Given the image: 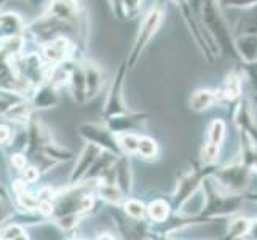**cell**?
I'll list each match as a JSON object with an SVG mask.
<instances>
[{"label": "cell", "instance_id": "obj_1", "mask_svg": "<svg viewBox=\"0 0 257 240\" xmlns=\"http://www.w3.org/2000/svg\"><path fill=\"white\" fill-rule=\"evenodd\" d=\"M201 12H203V20L206 23L208 31L214 35V39L217 40L220 48L230 53V56L238 58L232 32L228 29L225 18L219 10V0H203Z\"/></svg>", "mask_w": 257, "mask_h": 240}, {"label": "cell", "instance_id": "obj_2", "mask_svg": "<svg viewBox=\"0 0 257 240\" xmlns=\"http://www.w3.org/2000/svg\"><path fill=\"white\" fill-rule=\"evenodd\" d=\"M206 195L208 205L203 210V215L206 216H228L240 210L243 203V194L230 192L224 188L220 192L216 188V183H206Z\"/></svg>", "mask_w": 257, "mask_h": 240}, {"label": "cell", "instance_id": "obj_3", "mask_svg": "<svg viewBox=\"0 0 257 240\" xmlns=\"http://www.w3.org/2000/svg\"><path fill=\"white\" fill-rule=\"evenodd\" d=\"M251 176H252V167L244 164L243 160L238 164L225 165L214 173V178L222 188L236 194H243L249 188Z\"/></svg>", "mask_w": 257, "mask_h": 240}, {"label": "cell", "instance_id": "obj_4", "mask_svg": "<svg viewBox=\"0 0 257 240\" xmlns=\"http://www.w3.org/2000/svg\"><path fill=\"white\" fill-rule=\"evenodd\" d=\"M225 136V123L222 120H214L211 123L208 131V141L203 147V162L206 165L214 164L219 157V149L222 146V141Z\"/></svg>", "mask_w": 257, "mask_h": 240}, {"label": "cell", "instance_id": "obj_5", "mask_svg": "<svg viewBox=\"0 0 257 240\" xmlns=\"http://www.w3.org/2000/svg\"><path fill=\"white\" fill-rule=\"evenodd\" d=\"M235 50L246 64L257 61V34H243L235 39Z\"/></svg>", "mask_w": 257, "mask_h": 240}, {"label": "cell", "instance_id": "obj_6", "mask_svg": "<svg viewBox=\"0 0 257 240\" xmlns=\"http://www.w3.org/2000/svg\"><path fill=\"white\" fill-rule=\"evenodd\" d=\"M241 96V78L236 72H232L227 77V82L220 92H216V100L235 101Z\"/></svg>", "mask_w": 257, "mask_h": 240}, {"label": "cell", "instance_id": "obj_7", "mask_svg": "<svg viewBox=\"0 0 257 240\" xmlns=\"http://www.w3.org/2000/svg\"><path fill=\"white\" fill-rule=\"evenodd\" d=\"M162 18H163V13L160 10H154L146 18L143 28H141V34H139V39H138V47H144L146 45L147 40L150 39V35H152L157 31L158 26H160Z\"/></svg>", "mask_w": 257, "mask_h": 240}, {"label": "cell", "instance_id": "obj_8", "mask_svg": "<svg viewBox=\"0 0 257 240\" xmlns=\"http://www.w3.org/2000/svg\"><path fill=\"white\" fill-rule=\"evenodd\" d=\"M217 100H216V92H211L208 90V88H205V90H198L195 92L190 98V106L193 111L197 112H203L209 109L212 104H214Z\"/></svg>", "mask_w": 257, "mask_h": 240}, {"label": "cell", "instance_id": "obj_9", "mask_svg": "<svg viewBox=\"0 0 257 240\" xmlns=\"http://www.w3.org/2000/svg\"><path fill=\"white\" fill-rule=\"evenodd\" d=\"M203 176H206V173H192L187 178H184L182 183L179 184L177 200L184 202V200H187L192 194H195V191H197V188L200 186V181L203 180Z\"/></svg>", "mask_w": 257, "mask_h": 240}, {"label": "cell", "instance_id": "obj_10", "mask_svg": "<svg viewBox=\"0 0 257 240\" xmlns=\"http://www.w3.org/2000/svg\"><path fill=\"white\" fill-rule=\"evenodd\" d=\"M249 223H251V219H247L244 216L233 218L228 223V229H227L228 237L230 238H244L247 229H249Z\"/></svg>", "mask_w": 257, "mask_h": 240}, {"label": "cell", "instance_id": "obj_11", "mask_svg": "<svg viewBox=\"0 0 257 240\" xmlns=\"http://www.w3.org/2000/svg\"><path fill=\"white\" fill-rule=\"evenodd\" d=\"M69 42L67 40H56L53 42L50 47L45 48V56L51 61H59L64 59L66 55L69 53Z\"/></svg>", "mask_w": 257, "mask_h": 240}, {"label": "cell", "instance_id": "obj_12", "mask_svg": "<svg viewBox=\"0 0 257 240\" xmlns=\"http://www.w3.org/2000/svg\"><path fill=\"white\" fill-rule=\"evenodd\" d=\"M147 211H149V216L154 221H165L168 218V213H170V207H168V203L163 200H155L149 205Z\"/></svg>", "mask_w": 257, "mask_h": 240}, {"label": "cell", "instance_id": "obj_13", "mask_svg": "<svg viewBox=\"0 0 257 240\" xmlns=\"http://www.w3.org/2000/svg\"><path fill=\"white\" fill-rule=\"evenodd\" d=\"M157 143L154 139H150V138H139V143H138V152L146 157V158H150V157H154L157 155Z\"/></svg>", "mask_w": 257, "mask_h": 240}, {"label": "cell", "instance_id": "obj_14", "mask_svg": "<svg viewBox=\"0 0 257 240\" xmlns=\"http://www.w3.org/2000/svg\"><path fill=\"white\" fill-rule=\"evenodd\" d=\"M126 213L133 218H141V216H144L146 207H144V203L139 200H130L126 203Z\"/></svg>", "mask_w": 257, "mask_h": 240}, {"label": "cell", "instance_id": "obj_15", "mask_svg": "<svg viewBox=\"0 0 257 240\" xmlns=\"http://www.w3.org/2000/svg\"><path fill=\"white\" fill-rule=\"evenodd\" d=\"M138 143H139V138H136L135 135H125L123 138H120V146L125 150H128V152L138 150Z\"/></svg>", "mask_w": 257, "mask_h": 240}, {"label": "cell", "instance_id": "obj_16", "mask_svg": "<svg viewBox=\"0 0 257 240\" xmlns=\"http://www.w3.org/2000/svg\"><path fill=\"white\" fill-rule=\"evenodd\" d=\"M219 2H222L228 7H236V8H247V7H252V5H257V0H219Z\"/></svg>", "mask_w": 257, "mask_h": 240}, {"label": "cell", "instance_id": "obj_17", "mask_svg": "<svg viewBox=\"0 0 257 240\" xmlns=\"http://www.w3.org/2000/svg\"><path fill=\"white\" fill-rule=\"evenodd\" d=\"M2 238H26L24 235V230L21 227H18V226H13L10 229H7L2 232V235H0Z\"/></svg>", "mask_w": 257, "mask_h": 240}, {"label": "cell", "instance_id": "obj_18", "mask_svg": "<svg viewBox=\"0 0 257 240\" xmlns=\"http://www.w3.org/2000/svg\"><path fill=\"white\" fill-rule=\"evenodd\" d=\"M20 200H21V203L23 205H26V208H34V207H37L39 203H37V200H35L31 194H20Z\"/></svg>", "mask_w": 257, "mask_h": 240}, {"label": "cell", "instance_id": "obj_19", "mask_svg": "<svg viewBox=\"0 0 257 240\" xmlns=\"http://www.w3.org/2000/svg\"><path fill=\"white\" fill-rule=\"evenodd\" d=\"M24 180L29 181V183H34L35 180H39V170H37V168H34V167L26 168V170H24Z\"/></svg>", "mask_w": 257, "mask_h": 240}, {"label": "cell", "instance_id": "obj_20", "mask_svg": "<svg viewBox=\"0 0 257 240\" xmlns=\"http://www.w3.org/2000/svg\"><path fill=\"white\" fill-rule=\"evenodd\" d=\"M244 238H255L257 240V219H252L249 223V229H247Z\"/></svg>", "mask_w": 257, "mask_h": 240}, {"label": "cell", "instance_id": "obj_21", "mask_svg": "<svg viewBox=\"0 0 257 240\" xmlns=\"http://www.w3.org/2000/svg\"><path fill=\"white\" fill-rule=\"evenodd\" d=\"M12 164H13V167L15 168H18V170H23V168L26 167V157H23V155H13V158H12Z\"/></svg>", "mask_w": 257, "mask_h": 240}, {"label": "cell", "instance_id": "obj_22", "mask_svg": "<svg viewBox=\"0 0 257 240\" xmlns=\"http://www.w3.org/2000/svg\"><path fill=\"white\" fill-rule=\"evenodd\" d=\"M12 138V131L7 125H0V143H7Z\"/></svg>", "mask_w": 257, "mask_h": 240}, {"label": "cell", "instance_id": "obj_23", "mask_svg": "<svg viewBox=\"0 0 257 240\" xmlns=\"http://www.w3.org/2000/svg\"><path fill=\"white\" fill-rule=\"evenodd\" d=\"M39 211L43 213V215H50L53 211V205L50 202H42V203H39Z\"/></svg>", "mask_w": 257, "mask_h": 240}, {"label": "cell", "instance_id": "obj_24", "mask_svg": "<svg viewBox=\"0 0 257 240\" xmlns=\"http://www.w3.org/2000/svg\"><path fill=\"white\" fill-rule=\"evenodd\" d=\"M255 103H257V100H255Z\"/></svg>", "mask_w": 257, "mask_h": 240}]
</instances>
